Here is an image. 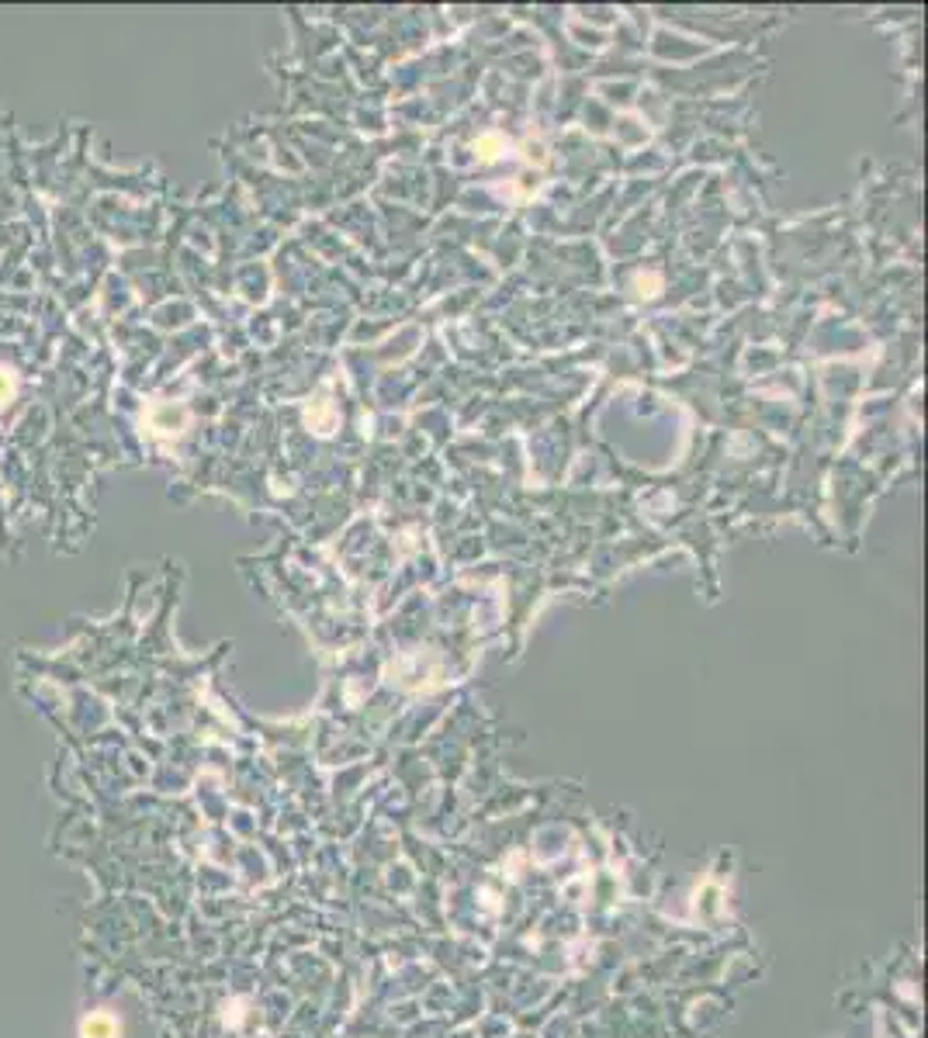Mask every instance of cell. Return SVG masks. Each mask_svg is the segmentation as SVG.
<instances>
[{"instance_id": "obj_1", "label": "cell", "mask_w": 928, "mask_h": 1038, "mask_svg": "<svg viewBox=\"0 0 928 1038\" xmlns=\"http://www.w3.org/2000/svg\"><path fill=\"white\" fill-rule=\"evenodd\" d=\"M118 1035H122V1025H118V1018L108 1011H97L91 1018L80 1021V1038H118Z\"/></svg>"}]
</instances>
